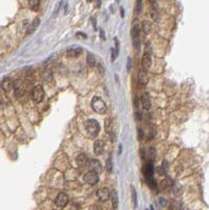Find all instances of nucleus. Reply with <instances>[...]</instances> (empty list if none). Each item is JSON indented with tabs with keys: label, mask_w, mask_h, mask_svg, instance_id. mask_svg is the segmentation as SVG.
<instances>
[{
	"label": "nucleus",
	"mask_w": 209,
	"mask_h": 210,
	"mask_svg": "<svg viewBox=\"0 0 209 210\" xmlns=\"http://www.w3.org/2000/svg\"><path fill=\"white\" fill-rule=\"evenodd\" d=\"M85 128H86L87 133H88L91 138H95V137H97L100 131V125L96 120L91 119V120H87L86 122H85Z\"/></svg>",
	"instance_id": "1"
},
{
	"label": "nucleus",
	"mask_w": 209,
	"mask_h": 210,
	"mask_svg": "<svg viewBox=\"0 0 209 210\" xmlns=\"http://www.w3.org/2000/svg\"><path fill=\"white\" fill-rule=\"evenodd\" d=\"M91 107H93V109L96 112L101 114H104L106 111V109H107L104 101L101 98H99V97H94L93 98V100H91Z\"/></svg>",
	"instance_id": "2"
},
{
	"label": "nucleus",
	"mask_w": 209,
	"mask_h": 210,
	"mask_svg": "<svg viewBox=\"0 0 209 210\" xmlns=\"http://www.w3.org/2000/svg\"><path fill=\"white\" fill-rule=\"evenodd\" d=\"M131 38H133V43L135 50H140V26L138 24H135L131 29Z\"/></svg>",
	"instance_id": "3"
},
{
	"label": "nucleus",
	"mask_w": 209,
	"mask_h": 210,
	"mask_svg": "<svg viewBox=\"0 0 209 210\" xmlns=\"http://www.w3.org/2000/svg\"><path fill=\"white\" fill-rule=\"evenodd\" d=\"M32 98H33L34 102L40 103L44 98V90L43 87L41 85H36L33 88V92H32Z\"/></svg>",
	"instance_id": "4"
},
{
	"label": "nucleus",
	"mask_w": 209,
	"mask_h": 210,
	"mask_svg": "<svg viewBox=\"0 0 209 210\" xmlns=\"http://www.w3.org/2000/svg\"><path fill=\"white\" fill-rule=\"evenodd\" d=\"M98 181H99V175H98V173H96L95 171L89 170L88 172L85 173V175H84L85 183L89 184V185H95V184L98 183Z\"/></svg>",
	"instance_id": "5"
},
{
	"label": "nucleus",
	"mask_w": 209,
	"mask_h": 210,
	"mask_svg": "<svg viewBox=\"0 0 209 210\" xmlns=\"http://www.w3.org/2000/svg\"><path fill=\"white\" fill-rule=\"evenodd\" d=\"M13 88H14V92L16 94L17 97H21L24 95L25 92V85L21 80H15L14 81V85H13Z\"/></svg>",
	"instance_id": "6"
},
{
	"label": "nucleus",
	"mask_w": 209,
	"mask_h": 210,
	"mask_svg": "<svg viewBox=\"0 0 209 210\" xmlns=\"http://www.w3.org/2000/svg\"><path fill=\"white\" fill-rule=\"evenodd\" d=\"M69 203V196H67L66 193L64 192H61V193L58 194V196L56 198V201H55V204L58 208H63V207L66 206V204Z\"/></svg>",
	"instance_id": "7"
},
{
	"label": "nucleus",
	"mask_w": 209,
	"mask_h": 210,
	"mask_svg": "<svg viewBox=\"0 0 209 210\" xmlns=\"http://www.w3.org/2000/svg\"><path fill=\"white\" fill-rule=\"evenodd\" d=\"M87 165H88L89 169H91V171H95L96 173H101L102 166H101V164H100V162L98 160L91 159V160L87 162Z\"/></svg>",
	"instance_id": "8"
},
{
	"label": "nucleus",
	"mask_w": 209,
	"mask_h": 210,
	"mask_svg": "<svg viewBox=\"0 0 209 210\" xmlns=\"http://www.w3.org/2000/svg\"><path fill=\"white\" fill-rule=\"evenodd\" d=\"M81 53H82V48L80 46H70L66 50V56L69 58H75V57L80 56Z\"/></svg>",
	"instance_id": "9"
},
{
	"label": "nucleus",
	"mask_w": 209,
	"mask_h": 210,
	"mask_svg": "<svg viewBox=\"0 0 209 210\" xmlns=\"http://www.w3.org/2000/svg\"><path fill=\"white\" fill-rule=\"evenodd\" d=\"M149 4H150V16L152 20H158L159 15H158V3L157 0H148Z\"/></svg>",
	"instance_id": "10"
},
{
	"label": "nucleus",
	"mask_w": 209,
	"mask_h": 210,
	"mask_svg": "<svg viewBox=\"0 0 209 210\" xmlns=\"http://www.w3.org/2000/svg\"><path fill=\"white\" fill-rule=\"evenodd\" d=\"M97 196H98V198H99L100 201L105 202V201H107L108 199L110 198V192L107 188H100V189L97 191Z\"/></svg>",
	"instance_id": "11"
},
{
	"label": "nucleus",
	"mask_w": 209,
	"mask_h": 210,
	"mask_svg": "<svg viewBox=\"0 0 209 210\" xmlns=\"http://www.w3.org/2000/svg\"><path fill=\"white\" fill-rule=\"evenodd\" d=\"M141 104H142V107L144 108L145 110L150 109L151 106V102H150V97L148 96L147 93H144L141 97Z\"/></svg>",
	"instance_id": "12"
},
{
	"label": "nucleus",
	"mask_w": 209,
	"mask_h": 210,
	"mask_svg": "<svg viewBox=\"0 0 209 210\" xmlns=\"http://www.w3.org/2000/svg\"><path fill=\"white\" fill-rule=\"evenodd\" d=\"M138 79H139V82L142 85H146L147 82H148V76H147V72L144 67H142L138 73Z\"/></svg>",
	"instance_id": "13"
},
{
	"label": "nucleus",
	"mask_w": 209,
	"mask_h": 210,
	"mask_svg": "<svg viewBox=\"0 0 209 210\" xmlns=\"http://www.w3.org/2000/svg\"><path fill=\"white\" fill-rule=\"evenodd\" d=\"M142 65L145 69L150 68L151 66V55L149 52H145L142 58Z\"/></svg>",
	"instance_id": "14"
},
{
	"label": "nucleus",
	"mask_w": 209,
	"mask_h": 210,
	"mask_svg": "<svg viewBox=\"0 0 209 210\" xmlns=\"http://www.w3.org/2000/svg\"><path fill=\"white\" fill-rule=\"evenodd\" d=\"M160 186H161L162 190L167 191V190H169V189H171V188H172V186H174V181H172L170 178H165V179L161 182Z\"/></svg>",
	"instance_id": "15"
},
{
	"label": "nucleus",
	"mask_w": 209,
	"mask_h": 210,
	"mask_svg": "<svg viewBox=\"0 0 209 210\" xmlns=\"http://www.w3.org/2000/svg\"><path fill=\"white\" fill-rule=\"evenodd\" d=\"M143 175H144L145 179H148V178H152V175H153V166H152V163H148V164L144 165V167H143Z\"/></svg>",
	"instance_id": "16"
},
{
	"label": "nucleus",
	"mask_w": 209,
	"mask_h": 210,
	"mask_svg": "<svg viewBox=\"0 0 209 210\" xmlns=\"http://www.w3.org/2000/svg\"><path fill=\"white\" fill-rule=\"evenodd\" d=\"M104 150V143L101 140H97L95 141V144H94V151H95V154L99 156L103 152Z\"/></svg>",
	"instance_id": "17"
},
{
	"label": "nucleus",
	"mask_w": 209,
	"mask_h": 210,
	"mask_svg": "<svg viewBox=\"0 0 209 210\" xmlns=\"http://www.w3.org/2000/svg\"><path fill=\"white\" fill-rule=\"evenodd\" d=\"M76 162H77V165H78L79 167H81V168H82V167L86 166L88 160H87V157L85 156L84 154H79V156L77 157Z\"/></svg>",
	"instance_id": "18"
},
{
	"label": "nucleus",
	"mask_w": 209,
	"mask_h": 210,
	"mask_svg": "<svg viewBox=\"0 0 209 210\" xmlns=\"http://www.w3.org/2000/svg\"><path fill=\"white\" fill-rule=\"evenodd\" d=\"M39 24H40V19L39 18H35L33 20V22H32V24L29 26V29H27V31H26V34L27 35H31V34H33L34 32L37 29V27L39 26Z\"/></svg>",
	"instance_id": "19"
},
{
	"label": "nucleus",
	"mask_w": 209,
	"mask_h": 210,
	"mask_svg": "<svg viewBox=\"0 0 209 210\" xmlns=\"http://www.w3.org/2000/svg\"><path fill=\"white\" fill-rule=\"evenodd\" d=\"M13 85H14V82H13L10 78H5V79H4L3 81H2V83H1L2 88H3L6 93H8L11 90H12Z\"/></svg>",
	"instance_id": "20"
},
{
	"label": "nucleus",
	"mask_w": 209,
	"mask_h": 210,
	"mask_svg": "<svg viewBox=\"0 0 209 210\" xmlns=\"http://www.w3.org/2000/svg\"><path fill=\"white\" fill-rule=\"evenodd\" d=\"M110 200H112V208L117 209L118 208V204H119V199H118V192L116 190H112L110 192Z\"/></svg>",
	"instance_id": "21"
},
{
	"label": "nucleus",
	"mask_w": 209,
	"mask_h": 210,
	"mask_svg": "<svg viewBox=\"0 0 209 210\" xmlns=\"http://www.w3.org/2000/svg\"><path fill=\"white\" fill-rule=\"evenodd\" d=\"M142 29H143V32H144V34L148 35V34L151 32V24H150V22H148L147 20L143 21V22H142Z\"/></svg>",
	"instance_id": "22"
},
{
	"label": "nucleus",
	"mask_w": 209,
	"mask_h": 210,
	"mask_svg": "<svg viewBox=\"0 0 209 210\" xmlns=\"http://www.w3.org/2000/svg\"><path fill=\"white\" fill-rule=\"evenodd\" d=\"M40 5V0H29V6L32 11H38Z\"/></svg>",
	"instance_id": "23"
},
{
	"label": "nucleus",
	"mask_w": 209,
	"mask_h": 210,
	"mask_svg": "<svg viewBox=\"0 0 209 210\" xmlns=\"http://www.w3.org/2000/svg\"><path fill=\"white\" fill-rule=\"evenodd\" d=\"M131 201H133V205H134V208H137V206H138L137 191H136V189H135V187H134V186H131Z\"/></svg>",
	"instance_id": "24"
},
{
	"label": "nucleus",
	"mask_w": 209,
	"mask_h": 210,
	"mask_svg": "<svg viewBox=\"0 0 209 210\" xmlns=\"http://www.w3.org/2000/svg\"><path fill=\"white\" fill-rule=\"evenodd\" d=\"M105 131L107 133H109V135L112 133V122L110 119H107L105 121Z\"/></svg>",
	"instance_id": "25"
},
{
	"label": "nucleus",
	"mask_w": 209,
	"mask_h": 210,
	"mask_svg": "<svg viewBox=\"0 0 209 210\" xmlns=\"http://www.w3.org/2000/svg\"><path fill=\"white\" fill-rule=\"evenodd\" d=\"M86 60H87V64H88L89 67H94L96 65V59H95V57H94L91 54L87 55Z\"/></svg>",
	"instance_id": "26"
},
{
	"label": "nucleus",
	"mask_w": 209,
	"mask_h": 210,
	"mask_svg": "<svg viewBox=\"0 0 209 210\" xmlns=\"http://www.w3.org/2000/svg\"><path fill=\"white\" fill-rule=\"evenodd\" d=\"M106 169H107L108 172H112V156H109L106 160Z\"/></svg>",
	"instance_id": "27"
},
{
	"label": "nucleus",
	"mask_w": 209,
	"mask_h": 210,
	"mask_svg": "<svg viewBox=\"0 0 209 210\" xmlns=\"http://www.w3.org/2000/svg\"><path fill=\"white\" fill-rule=\"evenodd\" d=\"M168 163H167V161H163V163H162V165H161V173L162 175H165V173H167V171H168Z\"/></svg>",
	"instance_id": "28"
},
{
	"label": "nucleus",
	"mask_w": 209,
	"mask_h": 210,
	"mask_svg": "<svg viewBox=\"0 0 209 210\" xmlns=\"http://www.w3.org/2000/svg\"><path fill=\"white\" fill-rule=\"evenodd\" d=\"M147 181V184L149 185V187L152 188V189H155V188H157V182L155 181V179L152 178H148V179H146Z\"/></svg>",
	"instance_id": "29"
},
{
	"label": "nucleus",
	"mask_w": 209,
	"mask_h": 210,
	"mask_svg": "<svg viewBox=\"0 0 209 210\" xmlns=\"http://www.w3.org/2000/svg\"><path fill=\"white\" fill-rule=\"evenodd\" d=\"M171 189H172V191H174V193L176 194L177 196H181V193H182V188H181L179 185H174V186H172Z\"/></svg>",
	"instance_id": "30"
},
{
	"label": "nucleus",
	"mask_w": 209,
	"mask_h": 210,
	"mask_svg": "<svg viewBox=\"0 0 209 210\" xmlns=\"http://www.w3.org/2000/svg\"><path fill=\"white\" fill-rule=\"evenodd\" d=\"M148 156H149V158H150L151 163H152L155 159V148H150V150H149V152H148Z\"/></svg>",
	"instance_id": "31"
},
{
	"label": "nucleus",
	"mask_w": 209,
	"mask_h": 210,
	"mask_svg": "<svg viewBox=\"0 0 209 210\" xmlns=\"http://www.w3.org/2000/svg\"><path fill=\"white\" fill-rule=\"evenodd\" d=\"M176 210H188V209H187V207L185 206L184 203L179 202L176 204Z\"/></svg>",
	"instance_id": "32"
},
{
	"label": "nucleus",
	"mask_w": 209,
	"mask_h": 210,
	"mask_svg": "<svg viewBox=\"0 0 209 210\" xmlns=\"http://www.w3.org/2000/svg\"><path fill=\"white\" fill-rule=\"evenodd\" d=\"M141 8H142V0H137V3H136V11H137V13L141 12Z\"/></svg>",
	"instance_id": "33"
},
{
	"label": "nucleus",
	"mask_w": 209,
	"mask_h": 210,
	"mask_svg": "<svg viewBox=\"0 0 209 210\" xmlns=\"http://www.w3.org/2000/svg\"><path fill=\"white\" fill-rule=\"evenodd\" d=\"M159 204H160V206L161 207H163V208H165L166 206H167V201L165 200V199H163V198H161L159 200Z\"/></svg>",
	"instance_id": "34"
},
{
	"label": "nucleus",
	"mask_w": 209,
	"mask_h": 210,
	"mask_svg": "<svg viewBox=\"0 0 209 210\" xmlns=\"http://www.w3.org/2000/svg\"><path fill=\"white\" fill-rule=\"evenodd\" d=\"M131 58L127 59V72H131Z\"/></svg>",
	"instance_id": "35"
},
{
	"label": "nucleus",
	"mask_w": 209,
	"mask_h": 210,
	"mask_svg": "<svg viewBox=\"0 0 209 210\" xmlns=\"http://www.w3.org/2000/svg\"><path fill=\"white\" fill-rule=\"evenodd\" d=\"M98 69H99V72H100V74H101V75H104V68H103V66H102L101 64L98 65Z\"/></svg>",
	"instance_id": "36"
},
{
	"label": "nucleus",
	"mask_w": 209,
	"mask_h": 210,
	"mask_svg": "<svg viewBox=\"0 0 209 210\" xmlns=\"http://www.w3.org/2000/svg\"><path fill=\"white\" fill-rule=\"evenodd\" d=\"M142 138H143V131L142 129H139V139L142 140Z\"/></svg>",
	"instance_id": "37"
},
{
	"label": "nucleus",
	"mask_w": 209,
	"mask_h": 210,
	"mask_svg": "<svg viewBox=\"0 0 209 210\" xmlns=\"http://www.w3.org/2000/svg\"><path fill=\"white\" fill-rule=\"evenodd\" d=\"M100 34H101V39L102 40H105V37H104V32L102 31V29L100 31Z\"/></svg>",
	"instance_id": "38"
},
{
	"label": "nucleus",
	"mask_w": 209,
	"mask_h": 210,
	"mask_svg": "<svg viewBox=\"0 0 209 210\" xmlns=\"http://www.w3.org/2000/svg\"><path fill=\"white\" fill-rule=\"evenodd\" d=\"M97 6H98V8H100V6H101V0H97Z\"/></svg>",
	"instance_id": "39"
},
{
	"label": "nucleus",
	"mask_w": 209,
	"mask_h": 210,
	"mask_svg": "<svg viewBox=\"0 0 209 210\" xmlns=\"http://www.w3.org/2000/svg\"><path fill=\"white\" fill-rule=\"evenodd\" d=\"M121 16L124 17V10H123V8H121Z\"/></svg>",
	"instance_id": "40"
},
{
	"label": "nucleus",
	"mask_w": 209,
	"mask_h": 210,
	"mask_svg": "<svg viewBox=\"0 0 209 210\" xmlns=\"http://www.w3.org/2000/svg\"><path fill=\"white\" fill-rule=\"evenodd\" d=\"M87 2H91V1H93V0H86Z\"/></svg>",
	"instance_id": "41"
}]
</instances>
